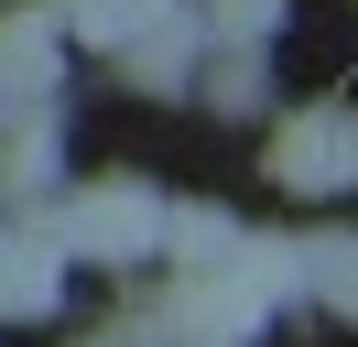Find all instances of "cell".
Wrapping results in <instances>:
<instances>
[{
	"instance_id": "ba28073f",
	"label": "cell",
	"mask_w": 358,
	"mask_h": 347,
	"mask_svg": "<svg viewBox=\"0 0 358 347\" xmlns=\"http://www.w3.org/2000/svg\"><path fill=\"white\" fill-rule=\"evenodd\" d=\"M228 239H239V217L206 206V195H163V228H152V260H174V271H217Z\"/></svg>"
},
{
	"instance_id": "6da1fadb",
	"label": "cell",
	"mask_w": 358,
	"mask_h": 347,
	"mask_svg": "<svg viewBox=\"0 0 358 347\" xmlns=\"http://www.w3.org/2000/svg\"><path fill=\"white\" fill-rule=\"evenodd\" d=\"M152 228H163L152 174H98V185H55L44 195V239L66 250V271H141Z\"/></svg>"
},
{
	"instance_id": "7a4b0ae2",
	"label": "cell",
	"mask_w": 358,
	"mask_h": 347,
	"mask_svg": "<svg viewBox=\"0 0 358 347\" xmlns=\"http://www.w3.org/2000/svg\"><path fill=\"white\" fill-rule=\"evenodd\" d=\"M131 325L163 347H250L271 325V304L239 271H163V282H131Z\"/></svg>"
},
{
	"instance_id": "30bf717a",
	"label": "cell",
	"mask_w": 358,
	"mask_h": 347,
	"mask_svg": "<svg viewBox=\"0 0 358 347\" xmlns=\"http://www.w3.org/2000/svg\"><path fill=\"white\" fill-rule=\"evenodd\" d=\"M217 271H239L250 293L271 304V315H282V304H304V260H293V239H282V228H239Z\"/></svg>"
},
{
	"instance_id": "5bb4252c",
	"label": "cell",
	"mask_w": 358,
	"mask_h": 347,
	"mask_svg": "<svg viewBox=\"0 0 358 347\" xmlns=\"http://www.w3.org/2000/svg\"><path fill=\"white\" fill-rule=\"evenodd\" d=\"M87 347H163V337H141V325H109V337H87Z\"/></svg>"
},
{
	"instance_id": "8992f818",
	"label": "cell",
	"mask_w": 358,
	"mask_h": 347,
	"mask_svg": "<svg viewBox=\"0 0 358 347\" xmlns=\"http://www.w3.org/2000/svg\"><path fill=\"white\" fill-rule=\"evenodd\" d=\"M55 185H66V120H55V98L0 108V217H11V206H44Z\"/></svg>"
},
{
	"instance_id": "e0dca14e",
	"label": "cell",
	"mask_w": 358,
	"mask_h": 347,
	"mask_svg": "<svg viewBox=\"0 0 358 347\" xmlns=\"http://www.w3.org/2000/svg\"><path fill=\"white\" fill-rule=\"evenodd\" d=\"M0 108H11V98H0Z\"/></svg>"
},
{
	"instance_id": "277c9868",
	"label": "cell",
	"mask_w": 358,
	"mask_h": 347,
	"mask_svg": "<svg viewBox=\"0 0 358 347\" xmlns=\"http://www.w3.org/2000/svg\"><path fill=\"white\" fill-rule=\"evenodd\" d=\"M66 304V250L44 239V206L0 217V325H44Z\"/></svg>"
},
{
	"instance_id": "8fae6325",
	"label": "cell",
	"mask_w": 358,
	"mask_h": 347,
	"mask_svg": "<svg viewBox=\"0 0 358 347\" xmlns=\"http://www.w3.org/2000/svg\"><path fill=\"white\" fill-rule=\"evenodd\" d=\"M293 22V0H196V33L206 43H239V55H271Z\"/></svg>"
},
{
	"instance_id": "5b68a950",
	"label": "cell",
	"mask_w": 358,
	"mask_h": 347,
	"mask_svg": "<svg viewBox=\"0 0 358 347\" xmlns=\"http://www.w3.org/2000/svg\"><path fill=\"white\" fill-rule=\"evenodd\" d=\"M196 55H206L196 0H174V11H152L131 43H109V76L131 87V98H185V87H196Z\"/></svg>"
},
{
	"instance_id": "9c48e42d",
	"label": "cell",
	"mask_w": 358,
	"mask_h": 347,
	"mask_svg": "<svg viewBox=\"0 0 358 347\" xmlns=\"http://www.w3.org/2000/svg\"><path fill=\"white\" fill-rule=\"evenodd\" d=\"M293 260H304V304H326L336 325H358V228H304Z\"/></svg>"
},
{
	"instance_id": "7c38bea8",
	"label": "cell",
	"mask_w": 358,
	"mask_h": 347,
	"mask_svg": "<svg viewBox=\"0 0 358 347\" xmlns=\"http://www.w3.org/2000/svg\"><path fill=\"white\" fill-rule=\"evenodd\" d=\"M261 55H239V43H206V55H196V98L206 108H217V120H250V108H261Z\"/></svg>"
},
{
	"instance_id": "2e32d148",
	"label": "cell",
	"mask_w": 358,
	"mask_h": 347,
	"mask_svg": "<svg viewBox=\"0 0 358 347\" xmlns=\"http://www.w3.org/2000/svg\"><path fill=\"white\" fill-rule=\"evenodd\" d=\"M33 11H55V33H66V11H76V0H33Z\"/></svg>"
},
{
	"instance_id": "4fadbf2b",
	"label": "cell",
	"mask_w": 358,
	"mask_h": 347,
	"mask_svg": "<svg viewBox=\"0 0 358 347\" xmlns=\"http://www.w3.org/2000/svg\"><path fill=\"white\" fill-rule=\"evenodd\" d=\"M152 11H174V0H76L66 11V43H87V55H109V43H131Z\"/></svg>"
},
{
	"instance_id": "9a60e30c",
	"label": "cell",
	"mask_w": 358,
	"mask_h": 347,
	"mask_svg": "<svg viewBox=\"0 0 358 347\" xmlns=\"http://www.w3.org/2000/svg\"><path fill=\"white\" fill-rule=\"evenodd\" d=\"M348 195H358V108H348Z\"/></svg>"
},
{
	"instance_id": "52a82bcc",
	"label": "cell",
	"mask_w": 358,
	"mask_h": 347,
	"mask_svg": "<svg viewBox=\"0 0 358 347\" xmlns=\"http://www.w3.org/2000/svg\"><path fill=\"white\" fill-rule=\"evenodd\" d=\"M66 55L76 43L55 33V11H33V0H0V98H55L66 87Z\"/></svg>"
},
{
	"instance_id": "3957f363",
	"label": "cell",
	"mask_w": 358,
	"mask_h": 347,
	"mask_svg": "<svg viewBox=\"0 0 358 347\" xmlns=\"http://www.w3.org/2000/svg\"><path fill=\"white\" fill-rule=\"evenodd\" d=\"M261 174H271L282 195H304V206H326V195H348V108H336V98L293 108V120L271 130Z\"/></svg>"
}]
</instances>
